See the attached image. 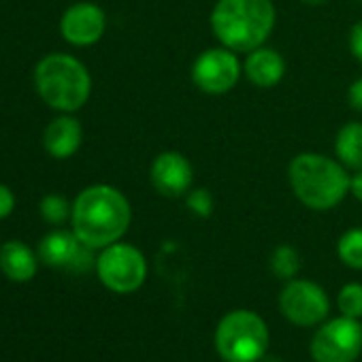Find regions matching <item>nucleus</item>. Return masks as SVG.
I'll return each mask as SVG.
<instances>
[{
  "instance_id": "1",
  "label": "nucleus",
  "mask_w": 362,
  "mask_h": 362,
  "mask_svg": "<svg viewBox=\"0 0 362 362\" xmlns=\"http://www.w3.org/2000/svg\"><path fill=\"white\" fill-rule=\"evenodd\" d=\"M130 220L132 209L128 199L109 184L88 186L73 201L71 230L92 250L117 243L128 233Z\"/></svg>"
},
{
  "instance_id": "22",
  "label": "nucleus",
  "mask_w": 362,
  "mask_h": 362,
  "mask_svg": "<svg viewBox=\"0 0 362 362\" xmlns=\"http://www.w3.org/2000/svg\"><path fill=\"white\" fill-rule=\"evenodd\" d=\"M347 45H349V54L356 62L362 64V20L356 22L351 28H349V39H347Z\"/></svg>"
},
{
  "instance_id": "6",
  "label": "nucleus",
  "mask_w": 362,
  "mask_h": 362,
  "mask_svg": "<svg viewBox=\"0 0 362 362\" xmlns=\"http://www.w3.org/2000/svg\"><path fill=\"white\" fill-rule=\"evenodd\" d=\"M96 275L111 292L130 294L145 284L147 262L139 247L117 241L100 250L96 258Z\"/></svg>"
},
{
  "instance_id": "18",
  "label": "nucleus",
  "mask_w": 362,
  "mask_h": 362,
  "mask_svg": "<svg viewBox=\"0 0 362 362\" xmlns=\"http://www.w3.org/2000/svg\"><path fill=\"white\" fill-rule=\"evenodd\" d=\"M300 269V256L292 245H279L271 254V271L279 279H294Z\"/></svg>"
},
{
  "instance_id": "8",
  "label": "nucleus",
  "mask_w": 362,
  "mask_h": 362,
  "mask_svg": "<svg viewBox=\"0 0 362 362\" xmlns=\"http://www.w3.org/2000/svg\"><path fill=\"white\" fill-rule=\"evenodd\" d=\"M362 349V324L356 317H334L326 322L311 341L315 362H354Z\"/></svg>"
},
{
  "instance_id": "12",
  "label": "nucleus",
  "mask_w": 362,
  "mask_h": 362,
  "mask_svg": "<svg viewBox=\"0 0 362 362\" xmlns=\"http://www.w3.org/2000/svg\"><path fill=\"white\" fill-rule=\"evenodd\" d=\"M107 30V16L94 3H77L69 7L60 20V33L66 43L75 47H90L103 39Z\"/></svg>"
},
{
  "instance_id": "26",
  "label": "nucleus",
  "mask_w": 362,
  "mask_h": 362,
  "mask_svg": "<svg viewBox=\"0 0 362 362\" xmlns=\"http://www.w3.org/2000/svg\"><path fill=\"white\" fill-rule=\"evenodd\" d=\"M300 3L307 5V7H322V5L330 3V0H300Z\"/></svg>"
},
{
  "instance_id": "11",
  "label": "nucleus",
  "mask_w": 362,
  "mask_h": 362,
  "mask_svg": "<svg viewBox=\"0 0 362 362\" xmlns=\"http://www.w3.org/2000/svg\"><path fill=\"white\" fill-rule=\"evenodd\" d=\"M149 181L151 188L166 199H181L186 197L194 181V168L190 160L173 149L160 151L149 166Z\"/></svg>"
},
{
  "instance_id": "13",
  "label": "nucleus",
  "mask_w": 362,
  "mask_h": 362,
  "mask_svg": "<svg viewBox=\"0 0 362 362\" xmlns=\"http://www.w3.org/2000/svg\"><path fill=\"white\" fill-rule=\"evenodd\" d=\"M81 143H83V128L79 119H75L71 113H62L54 117L43 132V145L47 153L56 160H66L75 156Z\"/></svg>"
},
{
  "instance_id": "16",
  "label": "nucleus",
  "mask_w": 362,
  "mask_h": 362,
  "mask_svg": "<svg viewBox=\"0 0 362 362\" xmlns=\"http://www.w3.org/2000/svg\"><path fill=\"white\" fill-rule=\"evenodd\" d=\"M334 156L349 170L362 168V122H347L339 128L334 136Z\"/></svg>"
},
{
  "instance_id": "5",
  "label": "nucleus",
  "mask_w": 362,
  "mask_h": 362,
  "mask_svg": "<svg viewBox=\"0 0 362 362\" xmlns=\"http://www.w3.org/2000/svg\"><path fill=\"white\" fill-rule=\"evenodd\" d=\"M269 347L264 320L247 309L230 311L216 330V349L226 362H258Z\"/></svg>"
},
{
  "instance_id": "14",
  "label": "nucleus",
  "mask_w": 362,
  "mask_h": 362,
  "mask_svg": "<svg viewBox=\"0 0 362 362\" xmlns=\"http://www.w3.org/2000/svg\"><path fill=\"white\" fill-rule=\"evenodd\" d=\"M243 75L247 77V81L252 86H256L260 90L275 88L286 75V60L277 49L262 45L245 56Z\"/></svg>"
},
{
  "instance_id": "10",
  "label": "nucleus",
  "mask_w": 362,
  "mask_h": 362,
  "mask_svg": "<svg viewBox=\"0 0 362 362\" xmlns=\"http://www.w3.org/2000/svg\"><path fill=\"white\" fill-rule=\"evenodd\" d=\"M39 260L52 269H69L73 273H86L96 267L92 247L83 245L73 230L56 228L39 243Z\"/></svg>"
},
{
  "instance_id": "4",
  "label": "nucleus",
  "mask_w": 362,
  "mask_h": 362,
  "mask_svg": "<svg viewBox=\"0 0 362 362\" xmlns=\"http://www.w3.org/2000/svg\"><path fill=\"white\" fill-rule=\"evenodd\" d=\"M35 88L52 109L75 113L90 100L92 77L81 60L69 54H47L35 69Z\"/></svg>"
},
{
  "instance_id": "23",
  "label": "nucleus",
  "mask_w": 362,
  "mask_h": 362,
  "mask_svg": "<svg viewBox=\"0 0 362 362\" xmlns=\"http://www.w3.org/2000/svg\"><path fill=\"white\" fill-rule=\"evenodd\" d=\"M16 209V197L9 186L0 184V220H5L13 214Z\"/></svg>"
},
{
  "instance_id": "2",
  "label": "nucleus",
  "mask_w": 362,
  "mask_h": 362,
  "mask_svg": "<svg viewBox=\"0 0 362 362\" xmlns=\"http://www.w3.org/2000/svg\"><path fill=\"white\" fill-rule=\"evenodd\" d=\"M275 22L273 0H218L209 16L214 37L237 54L262 47L273 35Z\"/></svg>"
},
{
  "instance_id": "21",
  "label": "nucleus",
  "mask_w": 362,
  "mask_h": 362,
  "mask_svg": "<svg viewBox=\"0 0 362 362\" xmlns=\"http://www.w3.org/2000/svg\"><path fill=\"white\" fill-rule=\"evenodd\" d=\"M186 205L199 218H209L214 214V207H216L214 194L207 188H194V190H190L186 194Z\"/></svg>"
},
{
  "instance_id": "9",
  "label": "nucleus",
  "mask_w": 362,
  "mask_h": 362,
  "mask_svg": "<svg viewBox=\"0 0 362 362\" xmlns=\"http://www.w3.org/2000/svg\"><path fill=\"white\" fill-rule=\"evenodd\" d=\"M279 307L286 320L296 326L320 324L330 309L326 292L307 279H290L279 294Z\"/></svg>"
},
{
  "instance_id": "17",
  "label": "nucleus",
  "mask_w": 362,
  "mask_h": 362,
  "mask_svg": "<svg viewBox=\"0 0 362 362\" xmlns=\"http://www.w3.org/2000/svg\"><path fill=\"white\" fill-rule=\"evenodd\" d=\"M339 260L356 271H362V228H349L339 237L337 243Z\"/></svg>"
},
{
  "instance_id": "15",
  "label": "nucleus",
  "mask_w": 362,
  "mask_h": 362,
  "mask_svg": "<svg viewBox=\"0 0 362 362\" xmlns=\"http://www.w3.org/2000/svg\"><path fill=\"white\" fill-rule=\"evenodd\" d=\"M39 254H35L24 241H7L0 245V271L16 284H26L37 275Z\"/></svg>"
},
{
  "instance_id": "7",
  "label": "nucleus",
  "mask_w": 362,
  "mask_h": 362,
  "mask_svg": "<svg viewBox=\"0 0 362 362\" xmlns=\"http://www.w3.org/2000/svg\"><path fill=\"white\" fill-rule=\"evenodd\" d=\"M241 73H243V64L237 52L224 45L201 52L190 69L192 83L203 94H209V96L228 94L239 83Z\"/></svg>"
},
{
  "instance_id": "25",
  "label": "nucleus",
  "mask_w": 362,
  "mask_h": 362,
  "mask_svg": "<svg viewBox=\"0 0 362 362\" xmlns=\"http://www.w3.org/2000/svg\"><path fill=\"white\" fill-rule=\"evenodd\" d=\"M349 194L362 203V168L354 170V175H349Z\"/></svg>"
},
{
  "instance_id": "3",
  "label": "nucleus",
  "mask_w": 362,
  "mask_h": 362,
  "mask_svg": "<svg viewBox=\"0 0 362 362\" xmlns=\"http://www.w3.org/2000/svg\"><path fill=\"white\" fill-rule=\"evenodd\" d=\"M288 181L294 197L313 211L334 209L349 194L347 168L317 151L294 156L288 164Z\"/></svg>"
},
{
  "instance_id": "20",
  "label": "nucleus",
  "mask_w": 362,
  "mask_h": 362,
  "mask_svg": "<svg viewBox=\"0 0 362 362\" xmlns=\"http://www.w3.org/2000/svg\"><path fill=\"white\" fill-rule=\"evenodd\" d=\"M339 309L347 317H362V284H347L339 292Z\"/></svg>"
},
{
  "instance_id": "24",
  "label": "nucleus",
  "mask_w": 362,
  "mask_h": 362,
  "mask_svg": "<svg viewBox=\"0 0 362 362\" xmlns=\"http://www.w3.org/2000/svg\"><path fill=\"white\" fill-rule=\"evenodd\" d=\"M347 100H349V107L354 111H360L362 113V77L354 79L349 90H347Z\"/></svg>"
},
{
  "instance_id": "19",
  "label": "nucleus",
  "mask_w": 362,
  "mask_h": 362,
  "mask_svg": "<svg viewBox=\"0 0 362 362\" xmlns=\"http://www.w3.org/2000/svg\"><path fill=\"white\" fill-rule=\"evenodd\" d=\"M39 214L41 218L52 224V226H62L64 222L71 220L73 216V205L60 197V194H47L41 199V205H39Z\"/></svg>"
}]
</instances>
